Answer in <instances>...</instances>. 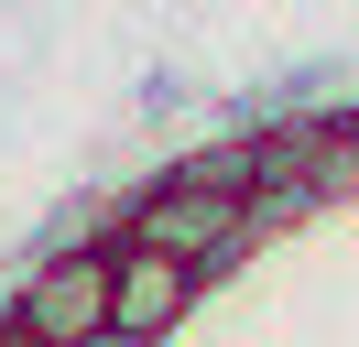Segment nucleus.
I'll return each instance as SVG.
<instances>
[{
    "mask_svg": "<svg viewBox=\"0 0 359 347\" xmlns=\"http://www.w3.org/2000/svg\"><path fill=\"white\" fill-rule=\"evenodd\" d=\"M196 293H207V271L142 250V239H109V347H163V337H185Z\"/></svg>",
    "mask_w": 359,
    "mask_h": 347,
    "instance_id": "obj_3",
    "label": "nucleus"
},
{
    "mask_svg": "<svg viewBox=\"0 0 359 347\" xmlns=\"http://www.w3.org/2000/svg\"><path fill=\"white\" fill-rule=\"evenodd\" d=\"M109 239H142V250H163V260H185V271H240V250L262 228H250V195H229V185H196V174H142L131 185V206L109 217Z\"/></svg>",
    "mask_w": 359,
    "mask_h": 347,
    "instance_id": "obj_1",
    "label": "nucleus"
},
{
    "mask_svg": "<svg viewBox=\"0 0 359 347\" xmlns=\"http://www.w3.org/2000/svg\"><path fill=\"white\" fill-rule=\"evenodd\" d=\"M0 325H11L22 347H109V239L44 250L22 282H11Z\"/></svg>",
    "mask_w": 359,
    "mask_h": 347,
    "instance_id": "obj_2",
    "label": "nucleus"
}]
</instances>
